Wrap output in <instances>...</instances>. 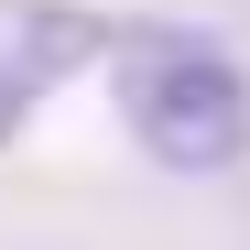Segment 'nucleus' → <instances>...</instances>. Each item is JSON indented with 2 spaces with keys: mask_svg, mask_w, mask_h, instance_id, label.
<instances>
[{
  "mask_svg": "<svg viewBox=\"0 0 250 250\" xmlns=\"http://www.w3.org/2000/svg\"><path fill=\"white\" fill-rule=\"evenodd\" d=\"M109 11L98 0H0V152H11L55 87H76L87 65H109Z\"/></svg>",
  "mask_w": 250,
  "mask_h": 250,
  "instance_id": "nucleus-2",
  "label": "nucleus"
},
{
  "mask_svg": "<svg viewBox=\"0 0 250 250\" xmlns=\"http://www.w3.org/2000/svg\"><path fill=\"white\" fill-rule=\"evenodd\" d=\"M109 98L163 174H229L250 152V65L207 22H120L109 33Z\"/></svg>",
  "mask_w": 250,
  "mask_h": 250,
  "instance_id": "nucleus-1",
  "label": "nucleus"
}]
</instances>
